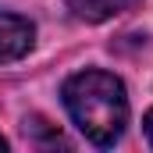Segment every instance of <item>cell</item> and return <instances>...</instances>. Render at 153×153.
I'll return each mask as SVG.
<instances>
[{
	"label": "cell",
	"mask_w": 153,
	"mask_h": 153,
	"mask_svg": "<svg viewBox=\"0 0 153 153\" xmlns=\"http://www.w3.org/2000/svg\"><path fill=\"white\" fill-rule=\"evenodd\" d=\"M143 128H146V139H150V146H153V111L146 114V121H143Z\"/></svg>",
	"instance_id": "cell-4"
},
{
	"label": "cell",
	"mask_w": 153,
	"mask_h": 153,
	"mask_svg": "<svg viewBox=\"0 0 153 153\" xmlns=\"http://www.w3.org/2000/svg\"><path fill=\"white\" fill-rule=\"evenodd\" d=\"M64 107L93 146H114L128 125V96L111 71H78L61 89Z\"/></svg>",
	"instance_id": "cell-1"
},
{
	"label": "cell",
	"mask_w": 153,
	"mask_h": 153,
	"mask_svg": "<svg viewBox=\"0 0 153 153\" xmlns=\"http://www.w3.org/2000/svg\"><path fill=\"white\" fill-rule=\"evenodd\" d=\"M32 39H36V29H32L29 18L11 14V11H0V64L25 57L32 50Z\"/></svg>",
	"instance_id": "cell-2"
},
{
	"label": "cell",
	"mask_w": 153,
	"mask_h": 153,
	"mask_svg": "<svg viewBox=\"0 0 153 153\" xmlns=\"http://www.w3.org/2000/svg\"><path fill=\"white\" fill-rule=\"evenodd\" d=\"M135 0H68V7L75 11V18L82 22H107V18H117L132 7Z\"/></svg>",
	"instance_id": "cell-3"
},
{
	"label": "cell",
	"mask_w": 153,
	"mask_h": 153,
	"mask_svg": "<svg viewBox=\"0 0 153 153\" xmlns=\"http://www.w3.org/2000/svg\"><path fill=\"white\" fill-rule=\"evenodd\" d=\"M4 150H7V139H4V135H0V153H4Z\"/></svg>",
	"instance_id": "cell-5"
}]
</instances>
